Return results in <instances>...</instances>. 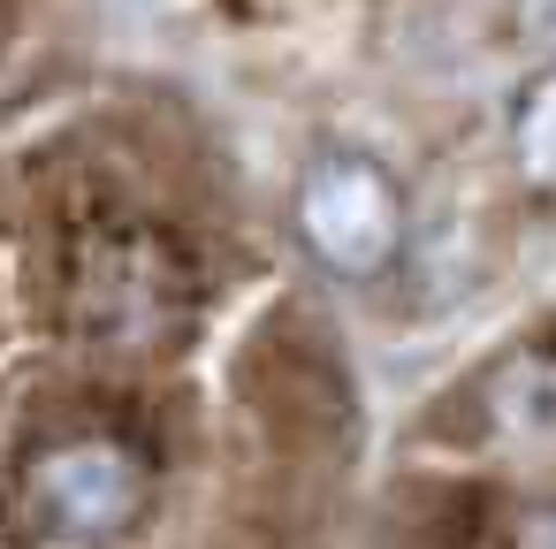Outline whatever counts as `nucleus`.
<instances>
[{
    "instance_id": "nucleus-1",
    "label": "nucleus",
    "mask_w": 556,
    "mask_h": 549,
    "mask_svg": "<svg viewBox=\"0 0 556 549\" xmlns=\"http://www.w3.org/2000/svg\"><path fill=\"white\" fill-rule=\"evenodd\" d=\"M298 229L320 267L336 275H374L396 252V191L366 161H328L298 191Z\"/></svg>"
},
{
    "instance_id": "nucleus-5",
    "label": "nucleus",
    "mask_w": 556,
    "mask_h": 549,
    "mask_svg": "<svg viewBox=\"0 0 556 549\" xmlns=\"http://www.w3.org/2000/svg\"><path fill=\"white\" fill-rule=\"evenodd\" d=\"M518 549H556V511H548V519H533V526H526V541H518Z\"/></svg>"
},
{
    "instance_id": "nucleus-2",
    "label": "nucleus",
    "mask_w": 556,
    "mask_h": 549,
    "mask_svg": "<svg viewBox=\"0 0 556 549\" xmlns=\"http://www.w3.org/2000/svg\"><path fill=\"white\" fill-rule=\"evenodd\" d=\"M31 481H39V503L62 526H77V534H115L138 511V496H146L138 458H123L115 442H70V450L39 458Z\"/></svg>"
},
{
    "instance_id": "nucleus-3",
    "label": "nucleus",
    "mask_w": 556,
    "mask_h": 549,
    "mask_svg": "<svg viewBox=\"0 0 556 549\" xmlns=\"http://www.w3.org/2000/svg\"><path fill=\"white\" fill-rule=\"evenodd\" d=\"M495 404H503V427L510 435H526V442H548L556 435V374L548 366H510L503 389H495Z\"/></svg>"
},
{
    "instance_id": "nucleus-4",
    "label": "nucleus",
    "mask_w": 556,
    "mask_h": 549,
    "mask_svg": "<svg viewBox=\"0 0 556 549\" xmlns=\"http://www.w3.org/2000/svg\"><path fill=\"white\" fill-rule=\"evenodd\" d=\"M510 146H518V169H526L533 184H556V77L526 92V108H518V130H510Z\"/></svg>"
}]
</instances>
